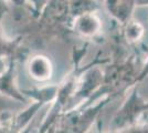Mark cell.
<instances>
[{
	"mask_svg": "<svg viewBox=\"0 0 148 133\" xmlns=\"http://www.w3.org/2000/svg\"><path fill=\"white\" fill-rule=\"evenodd\" d=\"M5 68H6V63H5V60L3 58H0V74L5 71Z\"/></svg>",
	"mask_w": 148,
	"mask_h": 133,
	"instance_id": "cell-6",
	"label": "cell"
},
{
	"mask_svg": "<svg viewBox=\"0 0 148 133\" xmlns=\"http://www.w3.org/2000/svg\"><path fill=\"white\" fill-rule=\"evenodd\" d=\"M18 40L16 41H7L0 34V58L13 56L17 52Z\"/></svg>",
	"mask_w": 148,
	"mask_h": 133,
	"instance_id": "cell-4",
	"label": "cell"
},
{
	"mask_svg": "<svg viewBox=\"0 0 148 133\" xmlns=\"http://www.w3.org/2000/svg\"><path fill=\"white\" fill-rule=\"evenodd\" d=\"M8 11V6L6 5L5 0H0V19L2 18V16Z\"/></svg>",
	"mask_w": 148,
	"mask_h": 133,
	"instance_id": "cell-5",
	"label": "cell"
},
{
	"mask_svg": "<svg viewBox=\"0 0 148 133\" xmlns=\"http://www.w3.org/2000/svg\"><path fill=\"white\" fill-rule=\"evenodd\" d=\"M28 70L31 78L39 82L48 81L49 79H51L53 73V67L51 63V60L42 54L34 56L31 59L28 65Z\"/></svg>",
	"mask_w": 148,
	"mask_h": 133,
	"instance_id": "cell-1",
	"label": "cell"
},
{
	"mask_svg": "<svg viewBox=\"0 0 148 133\" xmlns=\"http://www.w3.org/2000/svg\"><path fill=\"white\" fill-rule=\"evenodd\" d=\"M25 94L30 95L32 98H34L39 102H47L56 94V88H45L41 90H36V91H31L27 90L25 91Z\"/></svg>",
	"mask_w": 148,
	"mask_h": 133,
	"instance_id": "cell-3",
	"label": "cell"
},
{
	"mask_svg": "<svg viewBox=\"0 0 148 133\" xmlns=\"http://www.w3.org/2000/svg\"><path fill=\"white\" fill-rule=\"evenodd\" d=\"M14 60L13 58H10L9 67L0 74V92L7 94L11 98H14L20 101H25L22 93H20L16 89V85L13 83V70H14Z\"/></svg>",
	"mask_w": 148,
	"mask_h": 133,
	"instance_id": "cell-2",
	"label": "cell"
}]
</instances>
